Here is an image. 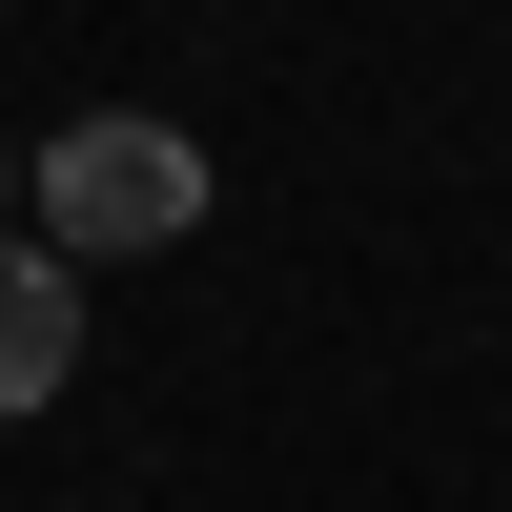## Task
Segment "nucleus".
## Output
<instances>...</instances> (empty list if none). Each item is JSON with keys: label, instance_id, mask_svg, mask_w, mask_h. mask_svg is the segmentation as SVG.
Listing matches in <instances>:
<instances>
[{"label": "nucleus", "instance_id": "obj_1", "mask_svg": "<svg viewBox=\"0 0 512 512\" xmlns=\"http://www.w3.org/2000/svg\"><path fill=\"white\" fill-rule=\"evenodd\" d=\"M185 226H205V144L185 123L103 103V123L41 144V246H62V267H123V246H185Z\"/></svg>", "mask_w": 512, "mask_h": 512}, {"label": "nucleus", "instance_id": "obj_2", "mask_svg": "<svg viewBox=\"0 0 512 512\" xmlns=\"http://www.w3.org/2000/svg\"><path fill=\"white\" fill-rule=\"evenodd\" d=\"M62 369H82V267L62 246H0V431H21Z\"/></svg>", "mask_w": 512, "mask_h": 512}]
</instances>
